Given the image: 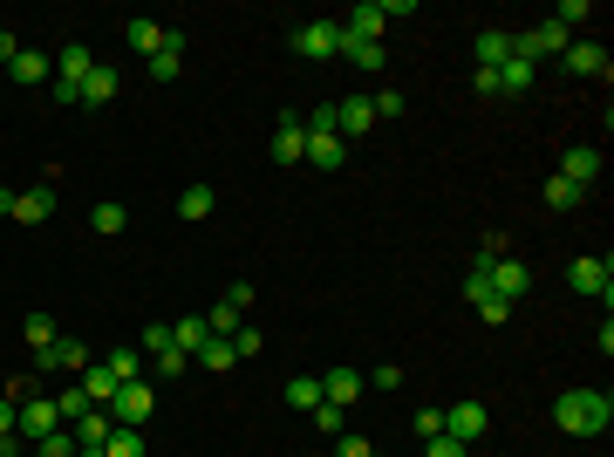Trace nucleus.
Segmentation results:
<instances>
[{
  "instance_id": "46",
  "label": "nucleus",
  "mask_w": 614,
  "mask_h": 457,
  "mask_svg": "<svg viewBox=\"0 0 614 457\" xmlns=\"http://www.w3.org/2000/svg\"><path fill=\"white\" fill-rule=\"evenodd\" d=\"M423 457H471V444H458V437H430Z\"/></svg>"
},
{
  "instance_id": "38",
  "label": "nucleus",
  "mask_w": 614,
  "mask_h": 457,
  "mask_svg": "<svg viewBox=\"0 0 614 457\" xmlns=\"http://www.w3.org/2000/svg\"><path fill=\"white\" fill-rule=\"evenodd\" d=\"M110 376L116 382H144V355H137V348H116V355H110Z\"/></svg>"
},
{
  "instance_id": "18",
  "label": "nucleus",
  "mask_w": 614,
  "mask_h": 457,
  "mask_svg": "<svg viewBox=\"0 0 614 457\" xmlns=\"http://www.w3.org/2000/svg\"><path fill=\"white\" fill-rule=\"evenodd\" d=\"M110 103H116V69L96 62V69L82 76V110H110Z\"/></svg>"
},
{
  "instance_id": "44",
  "label": "nucleus",
  "mask_w": 614,
  "mask_h": 457,
  "mask_svg": "<svg viewBox=\"0 0 614 457\" xmlns=\"http://www.w3.org/2000/svg\"><path fill=\"white\" fill-rule=\"evenodd\" d=\"M417 437L430 444V437H444V403H430V410H417Z\"/></svg>"
},
{
  "instance_id": "30",
  "label": "nucleus",
  "mask_w": 614,
  "mask_h": 457,
  "mask_svg": "<svg viewBox=\"0 0 614 457\" xmlns=\"http://www.w3.org/2000/svg\"><path fill=\"white\" fill-rule=\"evenodd\" d=\"M103 457H144V430H130V423H116L110 437H103Z\"/></svg>"
},
{
  "instance_id": "50",
  "label": "nucleus",
  "mask_w": 614,
  "mask_h": 457,
  "mask_svg": "<svg viewBox=\"0 0 614 457\" xmlns=\"http://www.w3.org/2000/svg\"><path fill=\"white\" fill-rule=\"evenodd\" d=\"M14 423H21V403H7V396H0V437H14Z\"/></svg>"
},
{
  "instance_id": "19",
  "label": "nucleus",
  "mask_w": 614,
  "mask_h": 457,
  "mask_svg": "<svg viewBox=\"0 0 614 457\" xmlns=\"http://www.w3.org/2000/svg\"><path fill=\"white\" fill-rule=\"evenodd\" d=\"M76 389H82V396H89V403H96V410H110V403H116V389H123V382L110 376V362H89Z\"/></svg>"
},
{
  "instance_id": "11",
  "label": "nucleus",
  "mask_w": 614,
  "mask_h": 457,
  "mask_svg": "<svg viewBox=\"0 0 614 457\" xmlns=\"http://www.w3.org/2000/svg\"><path fill=\"white\" fill-rule=\"evenodd\" d=\"M48 212H55V178H48V185L14 191V212H7V219H21V226H41Z\"/></svg>"
},
{
  "instance_id": "35",
  "label": "nucleus",
  "mask_w": 614,
  "mask_h": 457,
  "mask_svg": "<svg viewBox=\"0 0 614 457\" xmlns=\"http://www.w3.org/2000/svg\"><path fill=\"white\" fill-rule=\"evenodd\" d=\"M280 396H287L294 410H314V403H321V376H294L287 389H280Z\"/></svg>"
},
{
  "instance_id": "4",
  "label": "nucleus",
  "mask_w": 614,
  "mask_h": 457,
  "mask_svg": "<svg viewBox=\"0 0 614 457\" xmlns=\"http://www.w3.org/2000/svg\"><path fill=\"white\" fill-rule=\"evenodd\" d=\"M110 417L130 423V430H144V423L157 417V382H123V389H116V403H110Z\"/></svg>"
},
{
  "instance_id": "51",
  "label": "nucleus",
  "mask_w": 614,
  "mask_h": 457,
  "mask_svg": "<svg viewBox=\"0 0 614 457\" xmlns=\"http://www.w3.org/2000/svg\"><path fill=\"white\" fill-rule=\"evenodd\" d=\"M14 55H21V41H14L7 28H0V69H14Z\"/></svg>"
},
{
  "instance_id": "48",
  "label": "nucleus",
  "mask_w": 614,
  "mask_h": 457,
  "mask_svg": "<svg viewBox=\"0 0 614 457\" xmlns=\"http://www.w3.org/2000/svg\"><path fill=\"white\" fill-rule=\"evenodd\" d=\"M362 382H369V389H383V396H389V389H403V369H396V362H383L376 376H362Z\"/></svg>"
},
{
  "instance_id": "24",
  "label": "nucleus",
  "mask_w": 614,
  "mask_h": 457,
  "mask_svg": "<svg viewBox=\"0 0 614 457\" xmlns=\"http://www.w3.org/2000/svg\"><path fill=\"white\" fill-rule=\"evenodd\" d=\"M48 69H55V62H48V55H41V48H21V55H14V69H7V76L21 82V89H35V82H48Z\"/></svg>"
},
{
  "instance_id": "40",
  "label": "nucleus",
  "mask_w": 614,
  "mask_h": 457,
  "mask_svg": "<svg viewBox=\"0 0 614 457\" xmlns=\"http://www.w3.org/2000/svg\"><path fill=\"white\" fill-rule=\"evenodd\" d=\"M55 410H62V423H82L89 410H96V403H89L82 389H62V396H55Z\"/></svg>"
},
{
  "instance_id": "25",
  "label": "nucleus",
  "mask_w": 614,
  "mask_h": 457,
  "mask_svg": "<svg viewBox=\"0 0 614 457\" xmlns=\"http://www.w3.org/2000/svg\"><path fill=\"white\" fill-rule=\"evenodd\" d=\"M539 76H546V69H533V62H519V55H512V62L499 69V96H526Z\"/></svg>"
},
{
  "instance_id": "29",
  "label": "nucleus",
  "mask_w": 614,
  "mask_h": 457,
  "mask_svg": "<svg viewBox=\"0 0 614 457\" xmlns=\"http://www.w3.org/2000/svg\"><path fill=\"white\" fill-rule=\"evenodd\" d=\"M192 362H198V369H205V376H226L232 362H239V348H232V342H205V348H198V355H192Z\"/></svg>"
},
{
  "instance_id": "41",
  "label": "nucleus",
  "mask_w": 614,
  "mask_h": 457,
  "mask_svg": "<svg viewBox=\"0 0 614 457\" xmlns=\"http://www.w3.org/2000/svg\"><path fill=\"white\" fill-rule=\"evenodd\" d=\"M21 335H28V348L41 355V348L55 342V321H48V314H28V321H21Z\"/></svg>"
},
{
  "instance_id": "5",
  "label": "nucleus",
  "mask_w": 614,
  "mask_h": 457,
  "mask_svg": "<svg viewBox=\"0 0 614 457\" xmlns=\"http://www.w3.org/2000/svg\"><path fill=\"white\" fill-rule=\"evenodd\" d=\"M478 280H485L499 301H519V294H533V267H526V260H512V253H505V260H492V267L478 273Z\"/></svg>"
},
{
  "instance_id": "45",
  "label": "nucleus",
  "mask_w": 614,
  "mask_h": 457,
  "mask_svg": "<svg viewBox=\"0 0 614 457\" xmlns=\"http://www.w3.org/2000/svg\"><path fill=\"white\" fill-rule=\"evenodd\" d=\"M335 457H376V444L355 437V430H342V437H335Z\"/></svg>"
},
{
  "instance_id": "36",
  "label": "nucleus",
  "mask_w": 614,
  "mask_h": 457,
  "mask_svg": "<svg viewBox=\"0 0 614 457\" xmlns=\"http://www.w3.org/2000/svg\"><path fill=\"white\" fill-rule=\"evenodd\" d=\"M151 369H157V382H178L192 369V355H185V348H164V355H151Z\"/></svg>"
},
{
  "instance_id": "14",
  "label": "nucleus",
  "mask_w": 614,
  "mask_h": 457,
  "mask_svg": "<svg viewBox=\"0 0 614 457\" xmlns=\"http://www.w3.org/2000/svg\"><path fill=\"white\" fill-rule=\"evenodd\" d=\"M560 62H567L574 76H601V82H608V69H614L601 41H567V55H560Z\"/></svg>"
},
{
  "instance_id": "27",
  "label": "nucleus",
  "mask_w": 614,
  "mask_h": 457,
  "mask_svg": "<svg viewBox=\"0 0 614 457\" xmlns=\"http://www.w3.org/2000/svg\"><path fill=\"white\" fill-rule=\"evenodd\" d=\"M212 205H219V191H212V185H185V191H178V219H212Z\"/></svg>"
},
{
  "instance_id": "37",
  "label": "nucleus",
  "mask_w": 614,
  "mask_h": 457,
  "mask_svg": "<svg viewBox=\"0 0 614 457\" xmlns=\"http://www.w3.org/2000/svg\"><path fill=\"white\" fill-rule=\"evenodd\" d=\"M307 417H314V430H321V437H342V430H348V417H342V403H314V410H307Z\"/></svg>"
},
{
  "instance_id": "2",
  "label": "nucleus",
  "mask_w": 614,
  "mask_h": 457,
  "mask_svg": "<svg viewBox=\"0 0 614 457\" xmlns=\"http://www.w3.org/2000/svg\"><path fill=\"white\" fill-rule=\"evenodd\" d=\"M567 287H574V294H594L601 307H614V260H594V253H580L574 267H567Z\"/></svg>"
},
{
  "instance_id": "10",
  "label": "nucleus",
  "mask_w": 614,
  "mask_h": 457,
  "mask_svg": "<svg viewBox=\"0 0 614 457\" xmlns=\"http://www.w3.org/2000/svg\"><path fill=\"white\" fill-rule=\"evenodd\" d=\"M383 21H389V7H383V0H362V7H348L342 35H348V41H383Z\"/></svg>"
},
{
  "instance_id": "32",
  "label": "nucleus",
  "mask_w": 614,
  "mask_h": 457,
  "mask_svg": "<svg viewBox=\"0 0 614 457\" xmlns=\"http://www.w3.org/2000/svg\"><path fill=\"white\" fill-rule=\"evenodd\" d=\"M89 226L103 232V239H116V232H130V212H123V205H116V198H103V205H96V212H89Z\"/></svg>"
},
{
  "instance_id": "31",
  "label": "nucleus",
  "mask_w": 614,
  "mask_h": 457,
  "mask_svg": "<svg viewBox=\"0 0 614 457\" xmlns=\"http://www.w3.org/2000/svg\"><path fill=\"white\" fill-rule=\"evenodd\" d=\"M342 55L362 69V76H376V69H383V41H348L342 35Z\"/></svg>"
},
{
  "instance_id": "53",
  "label": "nucleus",
  "mask_w": 614,
  "mask_h": 457,
  "mask_svg": "<svg viewBox=\"0 0 614 457\" xmlns=\"http://www.w3.org/2000/svg\"><path fill=\"white\" fill-rule=\"evenodd\" d=\"M7 212H14V191H7V185H0V219H7Z\"/></svg>"
},
{
  "instance_id": "23",
  "label": "nucleus",
  "mask_w": 614,
  "mask_h": 457,
  "mask_svg": "<svg viewBox=\"0 0 614 457\" xmlns=\"http://www.w3.org/2000/svg\"><path fill=\"white\" fill-rule=\"evenodd\" d=\"M123 41H130L144 62H151L157 48H164V21H144V14H137V21H123Z\"/></svg>"
},
{
  "instance_id": "20",
  "label": "nucleus",
  "mask_w": 614,
  "mask_h": 457,
  "mask_svg": "<svg viewBox=\"0 0 614 457\" xmlns=\"http://www.w3.org/2000/svg\"><path fill=\"white\" fill-rule=\"evenodd\" d=\"M471 55H478V69H505V62H512V35H505V28H478Z\"/></svg>"
},
{
  "instance_id": "15",
  "label": "nucleus",
  "mask_w": 614,
  "mask_h": 457,
  "mask_svg": "<svg viewBox=\"0 0 614 457\" xmlns=\"http://www.w3.org/2000/svg\"><path fill=\"white\" fill-rule=\"evenodd\" d=\"M96 69V55H89V41H62L55 48V82H76L82 89V76Z\"/></svg>"
},
{
  "instance_id": "22",
  "label": "nucleus",
  "mask_w": 614,
  "mask_h": 457,
  "mask_svg": "<svg viewBox=\"0 0 614 457\" xmlns=\"http://www.w3.org/2000/svg\"><path fill=\"white\" fill-rule=\"evenodd\" d=\"M362 389H369V382H362V369H328V376H321V403H342V410H348Z\"/></svg>"
},
{
  "instance_id": "13",
  "label": "nucleus",
  "mask_w": 614,
  "mask_h": 457,
  "mask_svg": "<svg viewBox=\"0 0 614 457\" xmlns=\"http://www.w3.org/2000/svg\"><path fill=\"white\" fill-rule=\"evenodd\" d=\"M335 130H342V144H348V137H369V130H376L369 96H342V103H335Z\"/></svg>"
},
{
  "instance_id": "34",
  "label": "nucleus",
  "mask_w": 614,
  "mask_h": 457,
  "mask_svg": "<svg viewBox=\"0 0 614 457\" xmlns=\"http://www.w3.org/2000/svg\"><path fill=\"white\" fill-rule=\"evenodd\" d=\"M69 430H76V444H103V437L116 430V417H110V410H89V417L69 423Z\"/></svg>"
},
{
  "instance_id": "21",
  "label": "nucleus",
  "mask_w": 614,
  "mask_h": 457,
  "mask_svg": "<svg viewBox=\"0 0 614 457\" xmlns=\"http://www.w3.org/2000/svg\"><path fill=\"white\" fill-rule=\"evenodd\" d=\"M178 69H185V35L164 28V48L151 55V82H178Z\"/></svg>"
},
{
  "instance_id": "1",
  "label": "nucleus",
  "mask_w": 614,
  "mask_h": 457,
  "mask_svg": "<svg viewBox=\"0 0 614 457\" xmlns=\"http://www.w3.org/2000/svg\"><path fill=\"white\" fill-rule=\"evenodd\" d=\"M553 423H560L567 437H608L614 396H608V389H567V396L553 403Z\"/></svg>"
},
{
  "instance_id": "6",
  "label": "nucleus",
  "mask_w": 614,
  "mask_h": 457,
  "mask_svg": "<svg viewBox=\"0 0 614 457\" xmlns=\"http://www.w3.org/2000/svg\"><path fill=\"white\" fill-rule=\"evenodd\" d=\"M55 430H62L55 396H28V403H21V423H14V437H21V444H41V437H55Z\"/></svg>"
},
{
  "instance_id": "52",
  "label": "nucleus",
  "mask_w": 614,
  "mask_h": 457,
  "mask_svg": "<svg viewBox=\"0 0 614 457\" xmlns=\"http://www.w3.org/2000/svg\"><path fill=\"white\" fill-rule=\"evenodd\" d=\"M0 457H21V437H0Z\"/></svg>"
},
{
  "instance_id": "42",
  "label": "nucleus",
  "mask_w": 614,
  "mask_h": 457,
  "mask_svg": "<svg viewBox=\"0 0 614 457\" xmlns=\"http://www.w3.org/2000/svg\"><path fill=\"white\" fill-rule=\"evenodd\" d=\"M505 253H512V239H505V232H492V239L478 246V260H471V273H485L492 260H505Z\"/></svg>"
},
{
  "instance_id": "28",
  "label": "nucleus",
  "mask_w": 614,
  "mask_h": 457,
  "mask_svg": "<svg viewBox=\"0 0 614 457\" xmlns=\"http://www.w3.org/2000/svg\"><path fill=\"white\" fill-rule=\"evenodd\" d=\"M171 342L185 348V355H198V348L212 342V328H205V314H185V321H171Z\"/></svg>"
},
{
  "instance_id": "12",
  "label": "nucleus",
  "mask_w": 614,
  "mask_h": 457,
  "mask_svg": "<svg viewBox=\"0 0 614 457\" xmlns=\"http://www.w3.org/2000/svg\"><path fill=\"white\" fill-rule=\"evenodd\" d=\"M464 301L478 307V321H485V328H505V321H512V301H499V294H492V287H485L478 273L464 280Z\"/></svg>"
},
{
  "instance_id": "16",
  "label": "nucleus",
  "mask_w": 614,
  "mask_h": 457,
  "mask_svg": "<svg viewBox=\"0 0 614 457\" xmlns=\"http://www.w3.org/2000/svg\"><path fill=\"white\" fill-rule=\"evenodd\" d=\"M35 369H76V376H82V369H89V348L69 342V335H55V342L35 355Z\"/></svg>"
},
{
  "instance_id": "7",
  "label": "nucleus",
  "mask_w": 614,
  "mask_h": 457,
  "mask_svg": "<svg viewBox=\"0 0 614 457\" xmlns=\"http://www.w3.org/2000/svg\"><path fill=\"white\" fill-rule=\"evenodd\" d=\"M492 430V410L485 403H444V437H458V444H478Z\"/></svg>"
},
{
  "instance_id": "33",
  "label": "nucleus",
  "mask_w": 614,
  "mask_h": 457,
  "mask_svg": "<svg viewBox=\"0 0 614 457\" xmlns=\"http://www.w3.org/2000/svg\"><path fill=\"white\" fill-rule=\"evenodd\" d=\"M580 198H587V191H580V185H567V178H560V171H553V178H546V212H574Z\"/></svg>"
},
{
  "instance_id": "8",
  "label": "nucleus",
  "mask_w": 614,
  "mask_h": 457,
  "mask_svg": "<svg viewBox=\"0 0 614 457\" xmlns=\"http://www.w3.org/2000/svg\"><path fill=\"white\" fill-rule=\"evenodd\" d=\"M560 178L580 185V191H594L601 185V151H594V144H567V151H560Z\"/></svg>"
},
{
  "instance_id": "43",
  "label": "nucleus",
  "mask_w": 614,
  "mask_h": 457,
  "mask_svg": "<svg viewBox=\"0 0 614 457\" xmlns=\"http://www.w3.org/2000/svg\"><path fill=\"white\" fill-rule=\"evenodd\" d=\"M369 110H376V123H396V116H403V96H396V89H376Z\"/></svg>"
},
{
  "instance_id": "26",
  "label": "nucleus",
  "mask_w": 614,
  "mask_h": 457,
  "mask_svg": "<svg viewBox=\"0 0 614 457\" xmlns=\"http://www.w3.org/2000/svg\"><path fill=\"white\" fill-rule=\"evenodd\" d=\"M205 328H212V342H232L239 328H246V307H232V301H219L212 314H205Z\"/></svg>"
},
{
  "instance_id": "49",
  "label": "nucleus",
  "mask_w": 614,
  "mask_h": 457,
  "mask_svg": "<svg viewBox=\"0 0 614 457\" xmlns=\"http://www.w3.org/2000/svg\"><path fill=\"white\" fill-rule=\"evenodd\" d=\"M232 348H239V362H246V355H260V348H267V335H260V328H239Z\"/></svg>"
},
{
  "instance_id": "17",
  "label": "nucleus",
  "mask_w": 614,
  "mask_h": 457,
  "mask_svg": "<svg viewBox=\"0 0 614 457\" xmlns=\"http://www.w3.org/2000/svg\"><path fill=\"white\" fill-rule=\"evenodd\" d=\"M342 157H348V144L335 130H307V164L314 171H342Z\"/></svg>"
},
{
  "instance_id": "3",
  "label": "nucleus",
  "mask_w": 614,
  "mask_h": 457,
  "mask_svg": "<svg viewBox=\"0 0 614 457\" xmlns=\"http://www.w3.org/2000/svg\"><path fill=\"white\" fill-rule=\"evenodd\" d=\"M294 55L335 62V55H342V21H301V28H294Z\"/></svg>"
},
{
  "instance_id": "9",
  "label": "nucleus",
  "mask_w": 614,
  "mask_h": 457,
  "mask_svg": "<svg viewBox=\"0 0 614 457\" xmlns=\"http://www.w3.org/2000/svg\"><path fill=\"white\" fill-rule=\"evenodd\" d=\"M273 164H307V123L301 116H280V123H273Z\"/></svg>"
},
{
  "instance_id": "39",
  "label": "nucleus",
  "mask_w": 614,
  "mask_h": 457,
  "mask_svg": "<svg viewBox=\"0 0 614 457\" xmlns=\"http://www.w3.org/2000/svg\"><path fill=\"white\" fill-rule=\"evenodd\" d=\"M82 444H76V430H69V423H62V430H55V437H41L35 444V457H76Z\"/></svg>"
},
{
  "instance_id": "47",
  "label": "nucleus",
  "mask_w": 614,
  "mask_h": 457,
  "mask_svg": "<svg viewBox=\"0 0 614 457\" xmlns=\"http://www.w3.org/2000/svg\"><path fill=\"white\" fill-rule=\"evenodd\" d=\"M164 348H178V342H171V328H164V321H151V328H144V355H164Z\"/></svg>"
}]
</instances>
